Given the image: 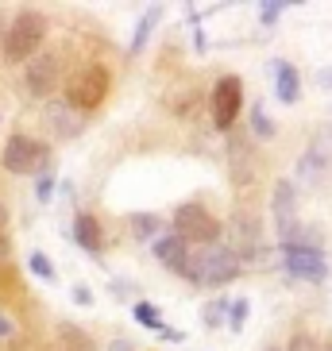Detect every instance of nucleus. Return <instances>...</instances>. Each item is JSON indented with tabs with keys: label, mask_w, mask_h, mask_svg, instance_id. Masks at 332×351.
Masks as SVG:
<instances>
[{
	"label": "nucleus",
	"mask_w": 332,
	"mask_h": 351,
	"mask_svg": "<svg viewBox=\"0 0 332 351\" xmlns=\"http://www.w3.org/2000/svg\"><path fill=\"white\" fill-rule=\"evenodd\" d=\"M239 270H244V263L236 258V251H232V247H217V243H213V247L189 251L182 274H186L193 286H228Z\"/></svg>",
	"instance_id": "f257e3e1"
},
{
	"label": "nucleus",
	"mask_w": 332,
	"mask_h": 351,
	"mask_svg": "<svg viewBox=\"0 0 332 351\" xmlns=\"http://www.w3.org/2000/svg\"><path fill=\"white\" fill-rule=\"evenodd\" d=\"M43 35H47V20L39 12H20L12 27L4 32V43H0V54L8 62H27L35 51L43 47Z\"/></svg>",
	"instance_id": "f03ea898"
},
{
	"label": "nucleus",
	"mask_w": 332,
	"mask_h": 351,
	"mask_svg": "<svg viewBox=\"0 0 332 351\" xmlns=\"http://www.w3.org/2000/svg\"><path fill=\"white\" fill-rule=\"evenodd\" d=\"M174 236L186 239V243H198V247H213L220 239V224L205 205L186 201V205L174 208Z\"/></svg>",
	"instance_id": "7ed1b4c3"
},
{
	"label": "nucleus",
	"mask_w": 332,
	"mask_h": 351,
	"mask_svg": "<svg viewBox=\"0 0 332 351\" xmlns=\"http://www.w3.org/2000/svg\"><path fill=\"white\" fill-rule=\"evenodd\" d=\"M0 162H4L8 174H43L47 162H51V147L32 139V135H8Z\"/></svg>",
	"instance_id": "20e7f679"
},
{
	"label": "nucleus",
	"mask_w": 332,
	"mask_h": 351,
	"mask_svg": "<svg viewBox=\"0 0 332 351\" xmlns=\"http://www.w3.org/2000/svg\"><path fill=\"white\" fill-rule=\"evenodd\" d=\"M104 93H108V70L97 66V62L82 66V70L66 82V104H70V108H82V112L97 108V104L104 101Z\"/></svg>",
	"instance_id": "39448f33"
},
{
	"label": "nucleus",
	"mask_w": 332,
	"mask_h": 351,
	"mask_svg": "<svg viewBox=\"0 0 332 351\" xmlns=\"http://www.w3.org/2000/svg\"><path fill=\"white\" fill-rule=\"evenodd\" d=\"M282 270L290 278L305 282H324V274H329L321 247H305V243H282Z\"/></svg>",
	"instance_id": "423d86ee"
},
{
	"label": "nucleus",
	"mask_w": 332,
	"mask_h": 351,
	"mask_svg": "<svg viewBox=\"0 0 332 351\" xmlns=\"http://www.w3.org/2000/svg\"><path fill=\"white\" fill-rule=\"evenodd\" d=\"M239 108H244V82L239 77H220L213 85V124H217V132H232Z\"/></svg>",
	"instance_id": "0eeeda50"
},
{
	"label": "nucleus",
	"mask_w": 332,
	"mask_h": 351,
	"mask_svg": "<svg viewBox=\"0 0 332 351\" xmlns=\"http://www.w3.org/2000/svg\"><path fill=\"white\" fill-rule=\"evenodd\" d=\"M23 82H27V93L32 97L47 101V97L54 93V85H58V58H54V54L35 58V62L27 66V73H23Z\"/></svg>",
	"instance_id": "6e6552de"
},
{
	"label": "nucleus",
	"mask_w": 332,
	"mask_h": 351,
	"mask_svg": "<svg viewBox=\"0 0 332 351\" xmlns=\"http://www.w3.org/2000/svg\"><path fill=\"white\" fill-rule=\"evenodd\" d=\"M270 70H274V93H278V101L282 104H298L301 101V73H298V66L286 62V58H274Z\"/></svg>",
	"instance_id": "1a4fd4ad"
},
{
	"label": "nucleus",
	"mask_w": 332,
	"mask_h": 351,
	"mask_svg": "<svg viewBox=\"0 0 332 351\" xmlns=\"http://www.w3.org/2000/svg\"><path fill=\"white\" fill-rule=\"evenodd\" d=\"M151 251H155V258L163 263L166 270L182 274V267H186V255H189V243H186V239H178L174 232H170V236H158L155 243H151Z\"/></svg>",
	"instance_id": "9d476101"
},
{
	"label": "nucleus",
	"mask_w": 332,
	"mask_h": 351,
	"mask_svg": "<svg viewBox=\"0 0 332 351\" xmlns=\"http://www.w3.org/2000/svg\"><path fill=\"white\" fill-rule=\"evenodd\" d=\"M70 236L78 247H85L89 255H97L101 251V224H97L89 213H82V217H73V228H70Z\"/></svg>",
	"instance_id": "9b49d317"
},
{
	"label": "nucleus",
	"mask_w": 332,
	"mask_h": 351,
	"mask_svg": "<svg viewBox=\"0 0 332 351\" xmlns=\"http://www.w3.org/2000/svg\"><path fill=\"white\" fill-rule=\"evenodd\" d=\"M158 20H163V4H147L143 16H139V23H135L132 32V43H128V54H139L147 47V39H151V32L158 27Z\"/></svg>",
	"instance_id": "f8f14e48"
},
{
	"label": "nucleus",
	"mask_w": 332,
	"mask_h": 351,
	"mask_svg": "<svg viewBox=\"0 0 332 351\" xmlns=\"http://www.w3.org/2000/svg\"><path fill=\"white\" fill-rule=\"evenodd\" d=\"M294 205H298V197H294L290 178H282L278 186H274V220H278V232H286L294 224Z\"/></svg>",
	"instance_id": "ddd939ff"
},
{
	"label": "nucleus",
	"mask_w": 332,
	"mask_h": 351,
	"mask_svg": "<svg viewBox=\"0 0 332 351\" xmlns=\"http://www.w3.org/2000/svg\"><path fill=\"white\" fill-rule=\"evenodd\" d=\"M329 162H332V132H321L305 151V158H301V174H313L317 166H329Z\"/></svg>",
	"instance_id": "4468645a"
},
{
	"label": "nucleus",
	"mask_w": 332,
	"mask_h": 351,
	"mask_svg": "<svg viewBox=\"0 0 332 351\" xmlns=\"http://www.w3.org/2000/svg\"><path fill=\"white\" fill-rule=\"evenodd\" d=\"M58 336H62L66 351H97V348H93V340H89V336H85V332L78 328V324H62V328H58Z\"/></svg>",
	"instance_id": "2eb2a0df"
},
{
	"label": "nucleus",
	"mask_w": 332,
	"mask_h": 351,
	"mask_svg": "<svg viewBox=\"0 0 332 351\" xmlns=\"http://www.w3.org/2000/svg\"><path fill=\"white\" fill-rule=\"evenodd\" d=\"M158 228H163V220H158L155 213H135L132 217V236L135 239H151Z\"/></svg>",
	"instance_id": "dca6fc26"
},
{
	"label": "nucleus",
	"mask_w": 332,
	"mask_h": 351,
	"mask_svg": "<svg viewBox=\"0 0 332 351\" xmlns=\"http://www.w3.org/2000/svg\"><path fill=\"white\" fill-rule=\"evenodd\" d=\"M135 320H139L143 328H151V332H163L166 328L163 317H158V309L151 305V301H135Z\"/></svg>",
	"instance_id": "f3484780"
},
{
	"label": "nucleus",
	"mask_w": 332,
	"mask_h": 351,
	"mask_svg": "<svg viewBox=\"0 0 332 351\" xmlns=\"http://www.w3.org/2000/svg\"><path fill=\"white\" fill-rule=\"evenodd\" d=\"M251 132L259 135V139H270V135H274V120L267 116V108H263V104H255V108H251Z\"/></svg>",
	"instance_id": "a211bd4d"
},
{
	"label": "nucleus",
	"mask_w": 332,
	"mask_h": 351,
	"mask_svg": "<svg viewBox=\"0 0 332 351\" xmlns=\"http://www.w3.org/2000/svg\"><path fill=\"white\" fill-rule=\"evenodd\" d=\"M27 267H32V274H39L43 282H58V270H54V263L43 251H35L32 258H27Z\"/></svg>",
	"instance_id": "6ab92c4d"
},
{
	"label": "nucleus",
	"mask_w": 332,
	"mask_h": 351,
	"mask_svg": "<svg viewBox=\"0 0 332 351\" xmlns=\"http://www.w3.org/2000/svg\"><path fill=\"white\" fill-rule=\"evenodd\" d=\"M220 324H228V298H217L205 309V328H220Z\"/></svg>",
	"instance_id": "aec40b11"
},
{
	"label": "nucleus",
	"mask_w": 332,
	"mask_h": 351,
	"mask_svg": "<svg viewBox=\"0 0 332 351\" xmlns=\"http://www.w3.org/2000/svg\"><path fill=\"white\" fill-rule=\"evenodd\" d=\"M248 309H251L248 298H236V301L228 305V328H232V332H244V324H248Z\"/></svg>",
	"instance_id": "412c9836"
},
{
	"label": "nucleus",
	"mask_w": 332,
	"mask_h": 351,
	"mask_svg": "<svg viewBox=\"0 0 332 351\" xmlns=\"http://www.w3.org/2000/svg\"><path fill=\"white\" fill-rule=\"evenodd\" d=\"M286 8H290L286 0H263V4H259V23H263V27H270V23L278 20Z\"/></svg>",
	"instance_id": "4be33fe9"
},
{
	"label": "nucleus",
	"mask_w": 332,
	"mask_h": 351,
	"mask_svg": "<svg viewBox=\"0 0 332 351\" xmlns=\"http://www.w3.org/2000/svg\"><path fill=\"white\" fill-rule=\"evenodd\" d=\"M286 351H321V343L313 340V336H305V332H298V336H290Z\"/></svg>",
	"instance_id": "5701e85b"
},
{
	"label": "nucleus",
	"mask_w": 332,
	"mask_h": 351,
	"mask_svg": "<svg viewBox=\"0 0 332 351\" xmlns=\"http://www.w3.org/2000/svg\"><path fill=\"white\" fill-rule=\"evenodd\" d=\"M35 197H39L43 205H47V201L54 197V178H51V174H43V178H39V186H35Z\"/></svg>",
	"instance_id": "b1692460"
},
{
	"label": "nucleus",
	"mask_w": 332,
	"mask_h": 351,
	"mask_svg": "<svg viewBox=\"0 0 332 351\" xmlns=\"http://www.w3.org/2000/svg\"><path fill=\"white\" fill-rule=\"evenodd\" d=\"M317 85H321V89H332V66L317 70Z\"/></svg>",
	"instance_id": "393cba45"
},
{
	"label": "nucleus",
	"mask_w": 332,
	"mask_h": 351,
	"mask_svg": "<svg viewBox=\"0 0 332 351\" xmlns=\"http://www.w3.org/2000/svg\"><path fill=\"white\" fill-rule=\"evenodd\" d=\"M8 255H12V247H8V236H4V232H0V267H4V263H8Z\"/></svg>",
	"instance_id": "a878e982"
},
{
	"label": "nucleus",
	"mask_w": 332,
	"mask_h": 351,
	"mask_svg": "<svg viewBox=\"0 0 332 351\" xmlns=\"http://www.w3.org/2000/svg\"><path fill=\"white\" fill-rule=\"evenodd\" d=\"M73 298L82 301V305H89V301H93V298H89V289H85V286H78V289H73Z\"/></svg>",
	"instance_id": "bb28decb"
},
{
	"label": "nucleus",
	"mask_w": 332,
	"mask_h": 351,
	"mask_svg": "<svg viewBox=\"0 0 332 351\" xmlns=\"http://www.w3.org/2000/svg\"><path fill=\"white\" fill-rule=\"evenodd\" d=\"M0 336H12V320L8 317H0Z\"/></svg>",
	"instance_id": "cd10ccee"
},
{
	"label": "nucleus",
	"mask_w": 332,
	"mask_h": 351,
	"mask_svg": "<svg viewBox=\"0 0 332 351\" xmlns=\"http://www.w3.org/2000/svg\"><path fill=\"white\" fill-rule=\"evenodd\" d=\"M112 351H132V343H124V340H116V343H112Z\"/></svg>",
	"instance_id": "c85d7f7f"
},
{
	"label": "nucleus",
	"mask_w": 332,
	"mask_h": 351,
	"mask_svg": "<svg viewBox=\"0 0 332 351\" xmlns=\"http://www.w3.org/2000/svg\"><path fill=\"white\" fill-rule=\"evenodd\" d=\"M321 351H332V343H321Z\"/></svg>",
	"instance_id": "c756f323"
},
{
	"label": "nucleus",
	"mask_w": 332,
	"mask_h": 351,
	"mask_svg": "<svg viewBox=\"0 0 332 351\" xmlns=\"http://www.w3.org/2000/svg\"><path fill=\"white\" fill-rule=\"evenodd\" d=\"M0 224H4V205H0Z\"/></svg>",
	"instance_id": "7c9ffc66"
},
{
	"label": "nucleus",
	"mask_w": 332,
	"mask_h": 351,
	"mask_svg": "<svg viewBox=\"0 0 332 351\" xmlns=\"http://www.w3.org/2000/svg\"><path fill=\"white\" fill-rule=\"evenodd\" d=\"M274 351H278V348H274Z\"/></svg>",
	"instance_id": "2f4dec72"
}]
</instances>
